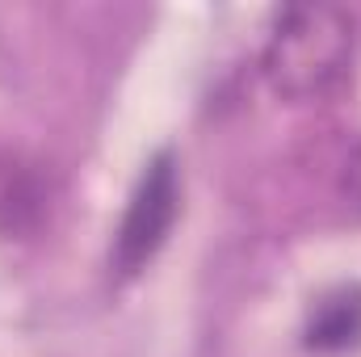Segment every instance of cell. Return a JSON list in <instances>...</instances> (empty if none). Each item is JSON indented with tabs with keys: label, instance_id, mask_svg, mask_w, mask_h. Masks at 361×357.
<instances>
[{
	"label": "cell",
	"instance_id": "277c9868",
	"mask_svg": "<svg viewBox=\"0 0 361 357\" xmlns=\"http://www.w3.org/2000/svg\"><path fill=\"white\" fill-rule=\"evenodd\" d=\"M341 202L361 219V143L349 152V160L341 169Z\"/></svg>",
	"mask_w": 361,
	"mask_h": 357
},
{
	"label": "cell",
	"instance_id": "3957f363",
	"mask_svg": "<svg viewBox=\"0 0 361 357\" xmlns=\"http://www.w3.org/2000/svg\"><path fill=\"white\" fill-rule=\"evenodd\" d=\"M307 349L319 353H345L361 345V286H336L328 294L315 298L311 315H307Z\"/></svg>",
	"mask_w": 361,
	"mask_h": 357
},
{
	"label": "cell",
	"instance_id": "7a4b0ae2",
	"mask_svg": "<svg viewBox=\"0 0 361 357\" xmlns=\"http://www.w3.org/2000/svg\"><path fill=\"white\" fill-rule=\"evenodd\" d=\"M177 210H180L177 156L160 152L143 169V177H139L130 202H126L122 227L114 236V265H118V273H139L164 248V240H169V231L177 223Z\"/></svg>",
	"mask_w": 361,
	"mask_h": 357
},
{
	"label": "cell",
	"instance_id": "6da1fadb",
	"mask_svg": "<svg viewBox=\"0 0 361 357\" xmlns=\"http://www.w3.org/2000/svg\"><path fill=\"white\" fill-rule=\"evenodd\" d=\"M353 59V17L332 4H294L273 21L265 76L286 101H319Z\"/></svg>",
	"mask_w": 361,
	"mask_h": 357
}]
</instances>
